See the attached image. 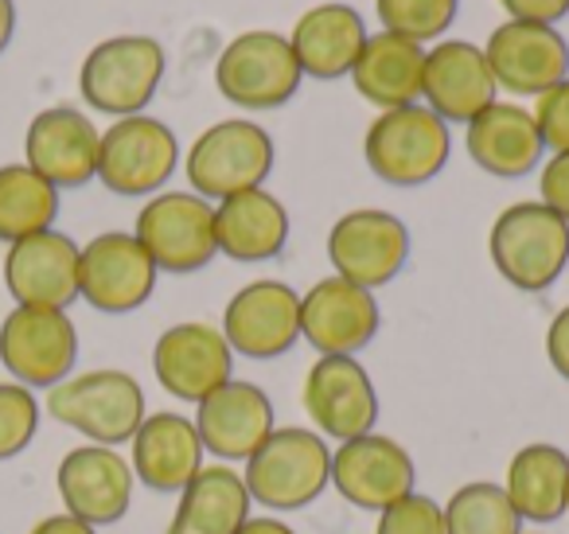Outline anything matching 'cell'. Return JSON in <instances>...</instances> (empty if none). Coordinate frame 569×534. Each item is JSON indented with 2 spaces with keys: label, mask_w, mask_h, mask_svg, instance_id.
Returning a JSON list of instances; mask_svg holds the SVG:
<instances>
[{
  "label": "cell",
  "mask_w": 569,
  "mask_h": 534,
  "mask_svg": "<svg viewBox=\"0 0 569 534\" xmlns=\"http://www.w3.org/2000/svg\"><path fill=\"white\" fill-rule=\"evenodd\" d=\"M180 165V141L160 118H118L98 145V180L121 199L157 196Z\"/></svg>",
  "instance_id": "30bf717a"
},
{
  "label": "cell",
  "mask_w": 569,
  "mask_h": 534,
  "mask_svg": "<svg viewBox=\"0 0 569 534\" xmlns=\"http://www.w3.org/2000/svg\"><path fill=\"white\" fill-rule=\"evenodd\" d=\"M133 468L110 445H74L59 461L56 487L63 511L90 526H113L133 507Z\"/></svg>",
  "instance_id": "2e32d148"
},
{
  "label": "cell",
  "mask_w": 569,
  "mask_h": 534,
  "mask_svg": "<svg viewBox=\"0 0 569 534\" xmlns=\"http://www.w3.org/2000/svg\"><path fill=\"white\" fill-rule=\"evenodd\" d=\"M152 375L172 398L199 406L207 394L234 378V352L219 328L203 320H183L160 332L152 347Z\"/></svg>",
  "instance_id": "e0dca14e"
},
{
  "label": "cell",
  "mask_w": 569,
  "mask_h": 534,
  "mask_svg": "<svg viewBox=\"0 0 569 534\" xmlns=\"http://www.w3.org/2000/svg\"><path fill=\"white\" fill-rule=\"evenodd\" d=\"M203 441L188 414H172L160 409L141 422V429L129 441V468L152 492H176L191 484L199 468H203Z\"/></svg>",
  "instance_id": "cb8c5ba5"
},
{
  "label": "cell",
  "mask_w": 569,
  "mask_h": 534,
  "mask_svg": "<svg viewBox=\"0 0 569 534\" xmlns=\"http://www.w3.org/2000/svg\"><path fill=\"white\" fill-rule=\"evenodd\" d=\"M535 121L542 145L550 152H569V79H561L558 87H550L546 95H538L535 102Z\"/></svg>",
  "instance_id": "d590c367"
},
{
  "label": "cell",
  "mask_w": 569,
  "mask_h": 534,
  "mask_svg": "<svg viewBox=\"0 0 569 534\" xmlns=\"http://www.w3.org/2000/svg\"><path fill=\"white\" fill-rule=\"evenodd\" d=\"M328 261L336 277L359 289H382L410 261V230L382 207H356L328 230Z\"/></svg>",
  "instance_id": "8fae6325"
},
{
  "label": "cell",
  "mask_w": 569,
  "mask_h": 534,
  "mask_svg": "<svg viewBox=\"0 0 569 534\" xmlns=\"http://www.w3.org/2000/svg\"><path fill=\"white\" fill-rule=\"evenodd\" d=\"M538 196L553 215L569 222V152H553L538 176Z\"/></svg>",
  "instance_id": "8d00e7d4"
},
{
  "label": "cell",
  "mask_w": 569,
  "mask_h": 534,
  "mask_svg": "<svg viewBox=\"0 0 569 534\" xmlns=\"http://www.w3.org/2000/svg\"><path fill=\"white\" fill-rule=\"evenodd\" d=\"M382 308L371 289L325 277L309 293H301V339H309L320 355H356L379 336Z\"/></svg>",
  "instance_id": "44dd1931"
},
{
  "label": "cell",
  "mask_w": 569,
  "mask_h": 534,
  "mask_svg": "<svg viewBox=\"0 0 569 534\" xmlns=\"http://www.w3.org/2000/svg\"><path fill=\"white\" fill-rule=\"evenodd\" d=\"M59 219V188H51L28 165L0 168V243H20L40 230H51Z\"/></svg>",
  "instance_id": "4dcf8cb0"
},
{
  "label": "cell",
  "mask_w": 569,
  "mask_h": 534,
  "mask_svg": "<svg viewBox=\"0 0 569 534\" xmlns=\"http://www.w3.org/2000/svg\"><path fill=\"white\" fill-rule=\"evenodd\" d=\"M289 43H293V56L301 63L305 79L332 82L351 75L359 51L367 43V24L359 17V9L332 0V4H317V9H309L297 20Z\"/></svg>",
  "instance_id": "484cf974"
},
{
  "label": "cell",
  "mask_w": 569,
  "mask_h": 534,
  "mask_svg": "<svg viewBox=\"0 0 569 534\" xmlns=\"http://www.w3.org/2000/svg\"><path fill=\"white\" fill-rule=\"evenodd\" d=\"M496 75L488 67L483 48L468 40H441L426 51V79H421V102L445 121V126H468L476 113L496 102Z\"/></svg>",
  "instance_id": "603a6c76"
},
{
  "label": "cell",
  "mask_w": 569,
  "mask_h": 534,
  "mask_svg": "<svg viewBox=\"0 0 569 534\" xmlns=\"http://www.w3.org/2000/svg\"><path fill=\"white\" fill-rule=\"evenodd\" d=\"M273 137L258 121L230 118L214 121L211 129L196 137L188 160H183V172H188L196 196H203L207 204H222L238 191L261 188L266 176L273 172Z\"/></svg>",
  "instance_id": "5b68a950"
},
{
  "label": "cell",
  "mask_w": 569,
  "mask_h": 534,
  "mask_svg": "<svg viewBox=\"0 0 569 534\" xmlns=\"http://www.w3.org/2000/svg\"><path fill=\"white\" fill-rule=\"evenodd\" d=\"M242 479L258 507L273 515L305 511L332 487V445L317 429L284 425L269 433L246 461Z\"/></svg>",
  "instance_id": "6da1fadb"
},
{
  "label": "cell",
  "mask_w": 569,
  "mask_h": 534,
  "mask_svg": "<svg viewBox=\"0 0 569 534\" xmlns=\"http://www.w3.org/2000/svg\"><path fill=\"white\" fill-rule=\"evenodd\" d=\"M219 332L234 355L281 359L301 339V293L273 277L242 285L222 308Z\"/></svg>",
  "instance_id": "4fadbf2b"
},
{
  "label": "cell",
  "mask_w": 569,
  "mask_h": 534,
  "mask_svg": "<svg viewBox=\"0 0 569 534\" xmlns=\"http://www.w3.org/2000/svg\"><path fill=\"white\" fill-rule=\"evenodd\" d=\"M98 145L102 129L74 106H51L32 118L24 134V165L51 188H82L98 180Z\"/></svg>",
  "instance_id": "ffe728a7"
},
{
  "label": "cell",
  "mask_w": 569,
  "mask_h": 534,
  "mask_svg": "<svg viewBox=\"0 0 569 534\" xmlns=\"http://www.w3.org/2000/svg\"><path fill=\"white\" fill-rule=\"evenodd\" d=\"M503 492L522 523H558L566 515L569 492V453L550 441L522 445L507 464Z\"/></svg>",
  "instance_id": "f1b7e54d"
},
{
  "label": "cell",
  "mask_w": 569,
  "mask_h": 534,
  "mask_svg": "<svg viewBox=\"0 0 569 534\" xmlns=\"http://www.w3.org/2000/svg\"><path fill=\"white\" fill-rule=\"evenodd\" d=\"M79 328L63 308L17 305L0 320V367L28 390H51L74 375Z\"/></svg>",
  "instance_id": "9c48e42d"
},
{
  "label": "cell",
  "mask_w": 569,
  "mask_h": 534,
  "mask_svg": "<svg viewBox=\"0 0 569 534\" xmlns=\"http://www.w3.org/2000/svg\"><path fill=\"white\" fill-rule=\"evenodd\" d=\"M48 414L59 425L82 433L90 445H129L141 422L149 417L144 390L129 370L98 367L63 378L48 390Z\"/></svg>",
  "instance_id": "3957f363"
},
{
  "label": "cell",
  "mask_w": 569,
  "mask_h": 534,
  "mask_svg": "<svg viewBox=\"0 0 569 534\" xmlns=\"http://www.w3.org/2000/svg\"><path fill=\"white\" fill-rule=\"evenodd\" d=\"M289 211L266 188L238 191L214 204V243L230 261H273L289 243Z\"/></svg>",
  "instance_id": "4316f807"
},
{
  "label": "cell",
  "mask_w": 569,
  "mask_h": 534,
  "mask_svg": "<svg viewBox=\"0 0 569 534\" xmlns=\"http://www.w3.org/2000/svg\"><path fill=\"white\" fill-rule=\"evenodd\" d=\"M82 246L63 230H40L20 238L4 254V289L24 308H63L79 300Z\"/></svg>",
  "instance_id": "ac0fdd59"
},
{
  "label": "cell",
  "mask_w": 569,
  "mask_h": 534,
  "mask_svg": "<svg viewBox=\"0 0 569 534\" xmlns=\"http://www.w3.org/2000/svg\"><path fill=\"white\" fill-rule=\"evenodd\" d=\"M468 157L480 172L499 180H519L542 165V134L527 106L519 102H491L465 126Z\"/></svg>",
  "instance_id": "d4e9b609"
},
{
  "label": "cell",
  "mask_w": 569,
  "mask_h": 534,
  "mask_svg": "<svg viewBox=\"0 0 569 534\" xmlns=\"http://www.w3.org/2000/svg\"><path fill=\"white\" fill-rule=\"evenodd\" d=\"M483 56L496 75V87L519 98H538L569 79V43L558 28L507 20L488 36Z\"/></svg>",
  "instance_id": "d6986e66"
},
{
  "label": "cell",
  "mask_w": 569,
  "mask_h": 534,
  "mask_svg": "<svg viewBox=\"0 0 569 534\" xmlns=\"http://www.w3.org/2000/svg\"><path fill=\"white\" fill-rule=\"evenodd\" d=\"M441 511L449 534H522L519 511L511 507L503 484H491V479L457 487L449 503H441Z\"/></svg>",
  "instance_id": "1f68e13d"
},
{
  "label": "cell",
  "mask_w": 569,
  "mask_h": 534,
  "mask_svg": "<svg viewBox=\"0 0 569 534\" xmlns=\"http://www.w3.org/2000/svg\"><path fill=\"white\" fill-rule=\"evenodd\" d=\"M137 243L160 274H199L214 261V204L196 191H157L137 211Z\"/></svg>",
  "instance_id": "ba28073f"
},
{
  "label": "cell",
  "mask_w": 569,
  "mask_h": 534,
  "mask_svg": "<svg viewBox=\"0 0 569 534\" xmlns=\"http://www.w3.org/2000/svg\"><path fill=\"white\" fill-rule=\"evenodd\" d=\"M234 534H297L289 523H281L277 515H250Z\"/></svg>",
  "instance_id": "60d3db41"
},
{
  "label": "cell",
  "mask_w": 569,
  "mask_h": 534,
  "mask_svg": "<svg viewBox=\"0 0 569 534\" xmlns=\"http://www.w3.org/2000/svg\"><path fill=\"white\" fill-rule=\"evenodd\" d=\"M457 9L460 0H375L382 32H395L413 43L441 40L457 20Z\"/></svg>",
  "instance_id": "d6a6232c"
},
{
  "label": "cell",
  "mask_w": 569,
  "mask_h": 534,
  "mask_svg": "<svg viewBox=\"0 0 569 534\" xmlns=\"http://www.w3.org/2000/svg\"><path fill=\"white\" fill-rule=\"evenodd\" d=\"M511 20H527V24L553 28L558 20L569 17V0H499Z\"/></svg>",
  "instance_id": "74e56055"
},
{
  "label": "cell",
  "mask_w": 569,
  "mask_h": 534,
  "mask_svg": "<svg viewBox=\"0 0 569 534\" xmlns=\"http://www.w3.org/2000/svg\"><path fill=\"white\" fill-rule=\"evenodd\" d=\"M191 422H196L203 448L222 464H246L261 448V441L277 429L269 394L258 383H242V378H230L219 390L207 394Z\"/></svg>",
  "instance_id": "7402d4cb"
},
{
  "label": "cell",
  "mask_w": 569,
  "mask_h": 534,
  "mask_svg": "<svg viewBox=\"0 0 569 534\" xmlns=\"http://www.w3.org/2000/svg\"><path fill=\"white\" fill-rule=\"evenodd\" d=\"M250 492L246 479L230 464H203L191 476V484L180 492V503L172 511V523L191 534H234L250 518Z\"/></svg>",
  "instance_id": "f546056e"
},
{
  "label": "cell",
  "mask_w": 569,
  "mask_h": 534,
  "mask_svg": "<svg viewBox=\"0 0 569 534\" xmlns=\"http://www.w3.org/2000/svg\"><path fill=\"white\" fill-rule=\"evenodd\" d=\"M157 277L160 269L126 230H106L79 254V297L106 316L137 313L157 289Z\"/></svg>",
  "instance_id": "5bb4252c"
},
{
  "label": "cell",
  "mask_w": 569,
  "mask_h": 534,
  "mask_svg": "<svg viewBox=\"0 0 569 534\" xmlns=\"http://www.w3.org/2000/svg\"><path fill=\"white\" fill-rule=\"evenodd\" d=\"M28 534H98V526H90V523H82V518L67 515V511H59V515L40 518V523H36Z\"/></svg>",
  "instance_id": "ab89813d"
},
{
  "label": "cell",
  "mask_w": 569,
  "mask_h": 534,
  "mask_svg": "<svg viewBox=\"0 0 569 534\" xmlns=\"http://www.w3.org/2000/svg\"><path fill=\"white\" fill-rule=\"evenodd\" d=\"M12 36H17V0H0V56L9 51Z\"/></svg>",
  "instance_id": "b9f144b4"
},
{
  "label": "cell",
  "mask_w": 569,
  "mask_h": 534,
  "mask_svg": "<svg viewBox=\"0 0 569 534\" xmlns=\"http://www.w3.org/2000/svg\"><path fill=\"white\" fill-rule=\"evenodd\" d=\"M375 534H449L445 531V511L433 495L410 492L387 511H379Z\"/></svg>",
  "instance_id": "e575fe53"
},
{
  "label": "cell",
  "mask_w": 569,
  "mask_h": 534,
  "mask_svg": "<svg viewBox=\"0 0 569 534\" xmlns=\"http://www.w3.org/2000/svg\"><path fill=\"white\" fill-rule=\"evenodd\" d=\"M305 75L293 43L281 32H242L222 48L214 63V87L230 106L250 113L281 110L293 102Z\"/></svg>",
  "instance_id": "52a82bcc"
},
{
  "label": "cell",
  "mask_w": 569,
  "mask_h": 534,
  "mask_svg": "<svg viewBox=\"0 0 569 534\" xmlns=\"http://www.w3.org/2000/svg\"><path fill=\"white\" fill-rule=\"evenodd\" d=\"M522 534H542V531H522Z\"/></svg>",
  "instance_id": "ee69618b"
},
{
  "label": "cell",
  "mask_w": 569,
  "mask_h": 534,
  "mask_svg": "<svg viewBox=\"0 0 569 534\" xmlns=\"http://www.w3.org/2000/svg\"><path fill=\"white\" fill-rule=\"evenodd\" d=\"M488 254L511 289L546 293L569 266V222L542 199H522L496 215Z\"/></svg>",
  "instance_id": "7a4b0ae2"
},
{
  "label": "cell",
  "mask_w": 569,
  "mask_h": 534,
  "mask_svg": "<svg viewBox=\"0 0 569 534\" xmlns=\"http://www.w3.org/2000/svg\"><path fill=\"white\" fill-rule=\"evenodd\" d=\"M164 48L152 36H113L90 48L79 71V95L90 110L133 118L157 98L164 82Z\"/></svg>",
  "instance_id": "8992f818"
},
{
  "label": "cell",
  "mask_w": 569,
  "mask_h": 534,
  "mask_svg": "<svg viewBox=\"0 0 569 534\" xmlns=\"http://www.w3.org/2000/svg\"><path fill=\"white\" fill-rule=\"evenodd\" d=\"M356 82L359 98L375 110H402L421 102V79H426V48L413 40H402L395 32L367 36L356 67L348 75Z\"/></svg>",
  "instance_id": "83f0119b"
},
{
  "label": "cell",
  "mask_w": 569,
  "mask_h": 534,
  "mask_svg": "<svg viewBox=\"0 0 569 534\" xmlns=\"http://www.w3.org/2000/svg\"><path fill=\"white\" fill-rule=\"evenodd\" d=\"M301 406L312 429L336 445L379 425V390L356 355H320L305 375Z\"/></svg>",
  "instance_id": "7c38bea8"
},
{
  "label": "cell",
  "mask_w": 569,
  "mask_h": 534,
  "mask_svg": "<svg viewBox=\"0 0 569 534\" xmlns=\"http://www.w3.org/2000/svg\"><path fill=\"white\" fill-rule=\"evenodd\" d=\"M332 487L351 507L379 515L402 495L418 492V464L395 437L363 433L332 448Z\"/></svg>",
  "instance_id": "9a60e30c"
},
{
  "label": "cell",
  "mask_w": 569,
  "mask_h": 534,
  "mask_svg": "<svg viewBox=\"0 0 569 534\" xmlns=\"http://www.w3.org/2000/svg\"><path fill=\"white\" fill-rule=\"evenodd\" d=\"M546 359H550V367L569 383V305L561 308L550 320V328H546Z\"/></svg>",
  "instance_id": "f35d334b"
},
{
  "label": "cell",
  "mask_w": 569,
  "mask_h": 534,
  "mask_svg": "<svg viewBox=\"0 0 569 534\" xmlns=\"http://www.w3.org/2000/svg\"><path fill=\"white\" fill-rule=\"evenodd\" d=\"M566 515H569V492H566Z\"/></svg>",
  "instance_id": "7bdbcfd3"
},
{
  "label": "cell",
  "mask_w": 569,
  "mask_h": 534,
  "mask_svg": "<svg viewBox=\"0 0 569 534\" xmlns=\"http://www.w3.org/2000/svg\"><path fill=\"white\" fill-rule=\"evenodd\" d=\"M40 398L20 383H0V461H12L32 445L40 429Z\"/></svg>",
  "instance_id": "836d02e7"
},
{
  "label": "cell",
  "mask_w": 569,
  "mask_h": 534,
  "mask_svg": "<svg viewBox=\"0 0 569 534\" xmlns=\"http://www.w3.org/2000/svg\"><path fill=\"white\" fill-rule=\"evenodd\" d=\"M363 157L367 168L390 188H421L445 172L452 157V134L421 102L382 110L363 137Z\"/></svg>",
  "instance_id": "277c9868"
}]
</instances>
